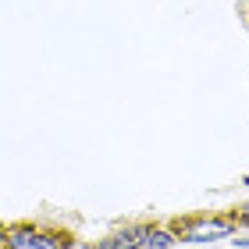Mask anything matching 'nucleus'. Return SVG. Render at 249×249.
I'll use <instances>...</instances> for the list:
<instances>
[{
    "label": "nucleus",
    "instance_id": "1",
    "mask_svg": "<svg viewBox=\"0 0 249 249\" xmlns=\"http://www.w3.org/2000/svg\"><path fill=\"white\" fill-rule=\"evenodd\" d=\"M231 235V221H192L185 224V239L189 242H213Z\"/></svg>",
    "mask_w": 249,
    "mask_h": 249
},
{
    "label": "nucleus",
    "instance_id": "2",
    "mask_svg": "<svg viewBox=\"0 0 249 249\" xmlns=\"http://www.w3.org/2000/svg\"><path fill=\"white\" fill-rule=\"evenodd\" d=\"M11 249H61V242L53 239V235H43L36 228H18L11 231Z\"/></svg>",
    "mask_w": 249,
    "mask_h": 249
},
{
    "label": "nucleus",
    "instance_id": "3",
    "mask_svg": "<svg viewBox=\"0 0 249 249\" xmlns=\"http://www.w3.org/2000/svg\"><path fill=\"white\" fill-rule=\"evenodd\" d=\"M146 231H150V228H128V231H118V235H110V239L100 246V249H142Z\"/></svg>",
    "mask_w": 249,
    "mask_h": 249
},
{
    "label": "nucleus",
    "instance_id": "4",
    "mask_svg": "<svg viewBox=\"0 0 249 249\" xmlns=\"http://www.w3.org/2000/svg\"><path fill=\"white\" fill-rule=\"evenodd\" d=\"M175 239L167 231H146V242H142V249H167Z\"/></svg>",
    "mask_w": 249,
    "mask_h": 249
},
{
    "label": "nucleus",
    "instance_id": "5",
    "mask_svg": "<svg viewBox=\"0 0 249 249\" xmlns=\"http://www.w3.org/2000/svg\"><path fill=\"white\" fill-rule=\"evenodd\" d=\"M246 221H249V207H246Z\"/></svg>",
    "mask_w": 249,
    "mask_h": 249
},
{
    "label": "nucleus",
    "instance_id": "6",
    "mask_svg": "<svg viewBox=\"0 0 249 249\" xmlns=\"http://www.w3.org/2000/svg\"><path fill=\"white\" fill-rule=\"evenodd\" d=\"M0 239H4V231H0Z\"/></svg>",
    "mask_w": 249,
    "mask_h": 249
}]
</instances>
